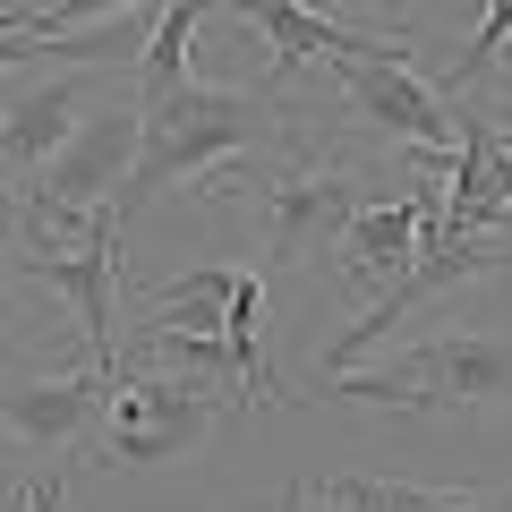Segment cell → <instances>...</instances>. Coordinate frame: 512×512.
I'll return each mask as SVG.
<instances>
[{
    "mask_svg": "<svg viewBox=\"0 0 512 512\" xmlns=\"http://www.w3.org/2000/svg\"><path fill=\"white\" fill-rule=\"evenodd\" d=\"M291 137H308V111L291 103L282 77H265V86H205V77H188L171 94H137V163H128V188L111 214L137 222L163 188L205 180L214 163H239V154H274Z\"/></svg>",
    "mask_w": 512,
    "mask_h": 512,
    "instance_id": "6da1fadb",
    "label": "cell"
},
{
    "mask_svg": "<svg viewBox=\"0 0 512 512\" xmlns=\"http://www.w3.org/2000/svg\"><path fill=\"white\" fill-rule=\"evenodd\" d=\"M205 197L248 205L265 265L299 274V265H316L325 248H342L350 214L367 205V163L350 146H325V137H291V146H274V154L214 163L205 171Z\"/></svg>",
    "mask_w": 512,
    "mask_h": 512,
    "instance_id": "7a4b0ae2",
    "label": "cell"
},
{
    "mask_svg": "<svg viewBox=\"0 0 512 512\" xmlns=\"http://www.w3.org/2000/svg\"><path fill=\"white\" fill-rule=\"evenodd\" d=\"M248 393L222 376H188V367H137L120 359L111 376V402H103V427H94V461L111 470H154V461H180L214 436L222 419H239Z\"/></svg>",
    "mask_w": 512,
    "mask_h": 512,
    "instance_id": "3957f363",
    "label": "cell"
},
{
    "mask_svg": "<svg viewBox=\"0 0 512 512\" xmlns=\"http://www.w3.org/2000/svg\"><path fill=\"white\" fill-rule=\"evenodd\" d=\"M333 402H367V410H436V419H461V410H495L512 402V333H436V342L402 350L384 367H350V376H325Z\"/></svg>",
    "mask_w": 512,
    "mask_h": 512,
    "instance_id": "277c9868",
    "label": "cell"
},
{
    "mask_svg": "<svg viewBox=\"0 0 512 512\" xmlns=\"http://www.w3.org/2000/svg\"><path fill=\"white\" fill-rule=\"evenodd\" d=\"M128 163H137V86L128 94H103V103L77 120V137L18 188L26 197V222L35 231H77L86 214H111L128 188Z\"/></svg>",
    "mask_w": 512,
    "mask_h": 512,
    "instance_id": "5b68a950",
    "label": "cell"
},
{
    "mask_svg": "<svg viewBox=\"0 0 512 512\" xmlns=\"http://www.w3.org/2000/svg\"><path fill=\"white\" fill-rule=\"evenodd\" d=\"M120 214H86L77 231H35L26 248V282L77 308V333H86V359L120 376V325H111V291H120Z\"/></svg>",
    "mask_w": 512,
    "mask_h": 512,
    "instance_id": "8992f818",
    "label": "cell"
},
{
    "mask_svg": "<svg viewBox=\"0 0 512 512\" xmlns=\"http://www.w3.org/2000/svg\"><path fill=\"white\" fill-rule=\"evenodd\" d=\"M325 77L342 86V103L359 111L376 137H393L402 154H453V146H461V103H453L444 86H427L410 60L342 52V60H325Z\"/></svg>",
    "mask_w": 512,
    "mask_h": 512,
    "instance_id": "52a82bcc",
    "label": "cell"
},
{
    "mask_svg": "<svg viewBox=\"0 0 512 512\" xmlns=\"http://www.w3.org/2000/svg\"><path fill=\"white\" fill-rule=\"evenodd\" d=\"M111 402V367L77 359V367H0V427L35 453L69 461L94 453V427H103Z\"/></svg>",
    "mask_w": 512,
    "mask_h": 512,
    "instance_id": "ba28073f",
    "label": "cell"
},
{
    "mask_svg": "<svg viewBox=\"0 0 512 512\" xmlns=\"http://www.w3.org/2000/svg\"><path fill=\"white\" fill-rule=\"evenodd\" d=\"M94 103H103V77L94 69H77V60H60V69L43 60L35 69V60H26L18 86H0V171L26 188L77 137V120H86Z\"/></svg>",
    "mask_w": 512,
    "mask_h": 512,
    "instance_id": "9c48e42d",
    "label": "cell"
},
{
    "mask_svg": "<svg viewBox=\"0 0 512 512\" xmlns=\"http://www.w3.org/2000/svg\"><path fill=\"white\" fill-rule=\"evenodd\" d=\"M231 18H248L256 35H265V52H274V77L291 86L299 69H325V60L342 52H367V60H410V35H393V26H350L333 18V9H316V0H222Z\"/></svg>",
    "mask_w": 512,
    "mask_h": 512,
    "instance_id": "30bf717a",
    "label": "cell"
},
{
    "mask_svg": "<svg viewBox=\"0 0 512 512\" xmlns=\"http://www.w3.org/2000/svg\"><path fill=\"white\" fill-rule=\"evenodd\" d=\"M461 103V146H453V180H444V222L461 231H512V137L470 103Z\"/></svg>",
    "mask_w": 512,
    "mask_h": 512,
    "instance_id": "8fae6325",
    "label": "cell"
},
{
    "mask_svg": "<svg viewBox=\"0 0 512 512\" xmlns=\"http://www.w3.org/2000/svg\"><path fill=\"white\" fill-rule=\"evenodd\" d=\"M222 0H163L154 9V35H146V52H137V94H171V86H188V52H197V26L214 18Z\"/></svg>",
    "mask_w": 512,
    "mask_h": 512,
    "instance_id": "7c38bea8",
    "label": "cell"
},
{
    "mask_svg": "<svg viewBox=\"0 0 512 512\" xmlns=\"http://www.w3.org/2000/svg\"><path fill=\"white\" fill-rule=\"evenodd\" d=\"M325 495L342 512H504L495 495H461V487H410V478H325Z\"/></svg>",
    "mask_w": 512,
    "mask_h": 512,
    "instance_id": "4fadbf2b",
    "label": "cell"
},
{
    "mask_svg": "<svg viewBox=\"0 0 512 512\" xmlns=\"http://www.w3.org/2000/svg\"><path fill=\"white\" fill-rule=\"evenodd\" d=\"M504 52H512V0H487L478 26H470V43H461L453 69H444V94H478L495 69H504Z\"/></svg>",
    "mask_w": 512,
    "mask_h": 512,
    "instance_id": "5bb4252c",
    "label": "cell"
},
{
    "mask_svg": "<svg viewBox=\"0 0 512 512\" xmlns=\"http://www.w3.org/2000/svg\"><path fill=\"white\" fill-rule=\"evenodd\" d=\"M128 9H163V0H52L26 18V35H86L94 18H128Z\"/></svg>",
    "mask_w": 512,
    "mask_h": 512,
    "instance_id": "9a60e30c",
    "label": "cell"
},
{
    "mask_svg": "<svg viewBox=\"0 0 512 512\" xmlns=\"http://www.w3.org/2000/svg\"><path fill=\"white\" fill-rule=\"evenodd\" d=\"M26 248H35V222H26L18 180L0 171V291H9V282H26Z\"/></svg>",
    "mask_w": 512,
    "mask_h": 512,
    "instance_id": "2e32d148",
    "label": "cell"
},
{
    "mask_svg": "<svg viewBox=\"0 0 512 512\" xmlns=\"http://www.w3.org/2000/svg\"><path fill=\"white\" fill-rule=\"evenodd\" d=\"M26 512H69V461H52V470L26 478Z\"/></svg>",
    "mask_w": 512,
    "mask_h": 512,
    "instance_id": "e0dca14e",
    "label": "cell"
},
{
    "mask_svg": "<svg viewBox=\"0 0 512 512\" xmlns=\"http://www.w3.org/2000/svg\"><path fill=\"white\" fill-rule=\"evenodd\" d=\"M282 512H342V504H333L325 487H291V495H282Z\"/></svg>",
    "mask_w": 512,
    "mask_h": 512,
    "instance_id": "ac0fdd59",
    "label": "cell"
},
{
    "mask_svg": "<svg viewBox=\"0 0 512 512\" xmlns=\"http://www.w3.org/2000/svg\"><path fill=\"white\" fill-rule=\"evenodd\" d=\"M470 103H478V94H470ZM478 111H487V120H495V128L512 137V86H495V103H478Z\"/></svg>",
    "mask_w": 512,
    "mask_h": 512,
    "instance_id": "d6986e66",
    "label": "cell"
},
{
    "mask_svg": "<svg viewBox=\"0 0 512 512\" xmlns=\"http://www.w3.org/2000/svg\"><path fill=\"white\" fill-rule=\"evenodd\" d=\"M35 18V0H0V26H26Z\"/></svg>",
    "mask_w": 512,
    "mask_h": 512,
    "instance_id": "ffe728a7",
    "label": "cell"
},
{
    "mask_svg": "<svg viewBox=\"0 0 512 512\" xmlns=\"http://www.w3.org/2000/svg\"><path fill=\"white\" fill-rule=\"evenodd\" d=\"M487 86H512V60H504V69H495V77H487Z\"/></svg>",
    "mask_w": 512,
    "mask_h": 512,
    "instance_id": "44dd1931",
    "label": "cell"
},
{
    "mask_svg": "<svg viewBox=\"0 0 512 512\" xmlns=\"http://www.w3.org/2000/svg\"><path fill=\"white\" fill-rule=\"evenodd\" d=\"M0 453H9V427H0Z\"/></svg>",
    "mask_w": 512,
    "mask_h": 512,
    "instance_id": "7402d4cb",
    "label": "cell"
},
{
    "mask_svg": "<svg viewBox=\"0 0 512 512\" xmlns=\"http://www.w3.org/2000/svg\"><path fill=\"white\" fill-rule=\"evenodd\" d=\"M43 9H52V0H43Z\"/></svg>",
    "mask_w": 512,
    "mask_h": 512,
    "instance_id": "603a6c76",
    "label": "cell"
}]
</instances>
